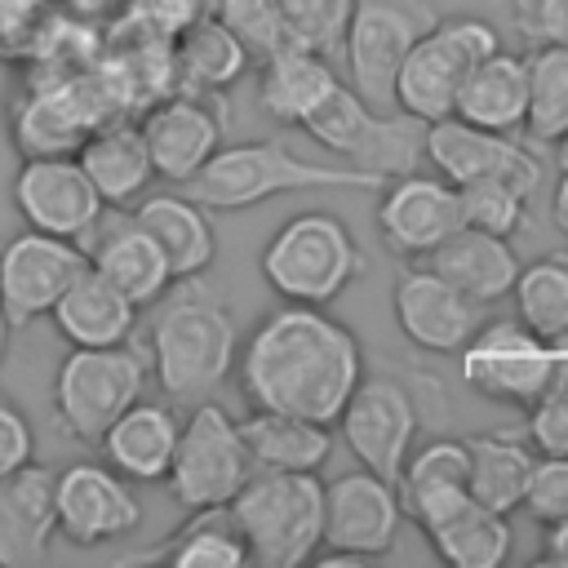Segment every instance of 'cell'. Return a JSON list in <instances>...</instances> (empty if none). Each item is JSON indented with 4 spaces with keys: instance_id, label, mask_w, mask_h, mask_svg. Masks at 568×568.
I'll use <instances>...</instances> for the list:
<instances>
[{
    "instance_id": "cell-1",
    "label": "cell",
    "mask_w": 568,
    "mask_h": 568,
    "mask_svg": "<svg viewBox=\"0 0 568 568\" xmlns=\"http://www.w3.org/2000/svg\"><path fill=\"white\" fill-rule=\"evenodd\" d=\"M240 390L253 408L297 413L333 426L346 395L364 377L359 342L324 306L284 302L235 351Z\"/></svg>"
},
{
    "instance_id": "cell-2",
    "label": "cell",
    "mask_w": 568,
    "mask_h": 568,
    "mask_svg": "<svg viewBox=\"0 0 568 568\" xmlns=\"http://www.w3.org/2000/svg\"><path fill=\"white\" fill-rule=\"evenodd\" d=\"M151 315V373L169 404H200L213 399V390L235 368L240 328L231 306L213 284L200 275L173 280L155 302Z\"/></svg>"
},
{
    "instance_id": "cell-3",
    "label": "cell",
    "mask_w": 568,
    "mask_h": 568,
    "mask_svg": "<svg viewBox=\"0 0 568 568\" xmlns=\"http://www.w3.org/2000/svg\"><path fill=\"white\" fill-rule=\"evenodd\" d=\"M386 178L351 169V164H311L297 151H288L275 138L262 142H235L217 146L186 182L182 191L204 204L209 213H240L253 204H266L275 195L297 191H382Z\"/></svg>"
},
{
    "instance_id": "cell-4",
    "label": "cell",
    "mask_w": 568,
    "mask_h": 568,
    "mask_svg": "<svg viewBox=\"0 0 568 568\" xmlns=\"http://www.w3.org/2000/svg\"><path fill=\"white\" fill-rule=\"evenodd\" d=\"M226 510L253 564L297 568L320 546L324 484L315 470H253Z\"/></svg>"
},
{
    "instance_id": "cell-5",
    "label": "cell",
    "mask_w": 568,
    "mask_h": 568,
    "mask_svg": "<svg viewBox=\"0 0 568 568\" xmlns=\"http://www.w3.org/2000/svg\"><path fill=\"white\" fill-rule=\"evenodd\" d=\"M364 271V253L351 226L328 209H302L262 248V280L280 302L328 306L355 284Z\"/></svg>"
},
{
    "instance_id": "cell-6",
    "label": "cell",
    "mask_w": 568,
    "mask_h": 568,
    "mask_svg": "<svg viewBox=\"0 0 568 568\" xmlns=\"http://www.w3.org/2000/svg\"><path fill=\"white\" fill-rule=\"evenodd\" d=\"M302 133L320 142L328 155H337L351 169L377 173V178H399L422 169V138L426 124L404 115V111H377L368 106L351 84H337L306 120Z\"/></svg>"
},
{
    "instance_id": "cell-7",
    "label": "cell",
    "mask_w": 568,
    "mask_h": 568,
    "mask_svg": "<svg viewBox=\"0 0 568 568\" xmlns=\"http://www.w3.org/2000/svg\"><path fill=\"white\" fill-rule=\"evenodd\" d=\"M146 355L129 342L120 346H71L53 373V417L62 435L98 444L102 430L142 395Z\"/></svg>"
},
{
    "instance_id": "cell-8",
    "label": "cell",
    "mask_w": 568,
    "mask_h": 568,
    "mask_svg": "<svg viewBox=\"0 0 568 568\" xmlns=\"http://www.w3.org/2000/svg\"><path fill=\"white\" fill-rule=\"evenodd\" d=\"M439 22L430 0H351L342 58L351 71V89L377 106L395 111V75L408 49Z\"/></svg>"
},
{
    "instance_id": "cell-9",
    "label": "cell",
    "mask_w": 568,
    "mask_h": 568,
    "mask_svg": "<svg viewBox=\"0 0 568 568\" xmlns=\"http://www.w3.org/2000/svg\"><path fill=\"white\" fill-rule=\"evenodd\" d=\"M248 475H253V462H248L240 422L217 399L191 404L186 422L178 426V448L164 475L173 501L182 510L226 506Z\"/></svg>"
},
{
    "instance_id": "cell-10",
    "label": "cell",
    "mask_w": 568,
    "mask_h": 568,
    "mask_svg": "<svg viewBox=\"0 0 568 568\" xmlns=\"http://www.w3.org/2000/svg\"><path fill=\"white\" fill-rule=\"evenodd\" d=\"M497 49V31L484 18H439L399 62L395 75V111L430 124L453 115L457 89L479 58Z\"/></svg>"
},
{
    "instance_id": "cell-11",
    "label": "cell",
    "mask_w": 568,
    "mask_h": 568,
    "mask_svg": "<svg viewBox=\"0 0 568 568\" xmlns=\"http://www.w3.org/2000/svg\"><path fill=\"white\" fill-rule=\"evenodd\" d=\"M462 355V382L479 399L506 404V408H528L550 390L555 373V342L528 333L519 320L501 324H479Z\"/></svg>"
},
{
    "instance_id": "cell-12",
    "label": "cell",
    "mask_w": 568,
    "mask_h": 568,
    "mask_svg": "<svg viewBox=\"0 0 568 568\" xmlns=\"http://www.w3.org/2000/svg\"><path fill=\"white\" fill-rule=\"evenodd\" d=\"M399 497L395 484L377 479L373 470H346L324 484V528L311 559L320 564H368L390 555L399 532Z\"/></svg>"
},
{
    "instance_id": "cell-13",
    "label": "cell",
    "mask_w": 568,
    "mask_h": 568,
    "mask_svg": "<svg viewBox=\"0 0 568 568\" xmlns=\"http://www.w3.org/2000/svg\"><path fill=\"white\" fill-rule=\"evenodd\" d=\"M422 160L439 178H448L453 186L479 182V178H501V182L519 186L528 200L541 191V178H546V169L532 155V146L515 142L510 133H493V129L466 124L457 115H444V120H430L426 124Z\"/></svg>"
},
{
    "instance_id": "cell-14",
    "label": "cell",
    "mask_w": 568,
    "mask_h": 568,
    "mask_svg": "<svg viewBox=\"0 0 568 568\" xmlns=\"http://www.w3.org/2000/svg\"><path fill=\"white\" fill-rule=\"evenodd\" d=\"M53 515L58 537L80 550H93L138 532L142 501L133 497L129 479L106 462H71L53 475Z\"/></svg>"
},
{
    "instance_id": "cell-15",
    "label": "cell",
    "mask_w": 568,
    "mask_h": 568,
    "mask_svg": "<svg viewBox=\"0 0 568 568\" xmlns=\"http://www.w3.org/2000/svg\"><path fill=\"white\" fill-rule=\"evenodd\" d=\"M89 266L75 240L49 231H18L0 248V311L9 328H27L53 311L67 284Z\"/></svg>"
},
{
    "instance_id": "cell-16",
    "label": "cell",
    "mask_w": 568,
    "mask_h": 568,
    "mask_svg": "<svg viewBox=\"0 0 568 568\" xmlns=\"http://www.w3.org/2000/svg\"><path fill=\"white\" fill-rule=\"evenodd\" d=\"M333 422L342 426V439L364 470H373L386 484L399 479V466L417 439V404L399 382L359 377V386L346 395Z\"/></svg>"
},
{
    "instance_id": "cell-17",
    "label": "cell",
    "mask_w": 568,
    "mask_h": 568,
    "mask_svg": "<svg viewBox=\"0 0 568 568\" xmlns=\"http://www.w3.org/2000/svg\"><path fill=\"white\" fill-rule=\"evenodd\" d=\"M13 209L31 231L80 244L106 204L75 155H27L13 173Z\"/></svg>"
},
{
    "instance_id": "cell-18",
    "label": "cell",
    "mask_w": 568,
    "mask_h": 568,
    "mask_svg": "<svg viewBox=\"0 0 568 568\" xmlns=\"http://www.w3.org/2000/svg\"><path fill=\"white\" fill-rule=\"evenodd\" d=\"M204 98L209 93H182V89H173V93L155 98L146 106V115L138 120L155 178L182 186L222 146L226 115L217 106H209Z\"/></svg>"
},
{
    "instance_id": "cell-19",
    "label": "cell",
    "mask_w": 568,
    "mask_h": 568,
    "mask_svg": "<svg viewBox=\"0 0 568 568\" xmlns=\"http://www.w3.org/2000/svg\"><path fill=\"white\" fill-rule=\"evenodd\" d=\"M382 204H377V231L395 257H422L430 253L444 235L462 226V204L457 186L448 178H426L422 169L399 173L395 182H382Z\"/></svg>"
},
{
    "instance_id": "cell-20",
    "label": "cell",
    "mask_w": 568,
    "mask_h": 568,
    "mask_svg": "<svg viewBox=\"0 0 568 568\" xmlns=\"http://www.w3.org/2000/svg\"><path fill=\"white\" fill-rule=\"evenodd\" d=\"M390 311L399 333L430 355H457L466 337L479 328V306L444 284L430 266H404L390 288Z\"/></svg>"
},
{
    "instance_id": "cell-21",
    "label": "cell",
    "mask_w": 568,
    "mask_h": 568,
    "mask_svg": "<svg viewBox=\"0 0 568 568\" xmlns=\"http://www.w3.org/2000/svg\"><path fill=\"white\" fill-rule=\"evenodd\" d=\"M80 248L89 257V271H98L111 288H120L138 311L151 306L173 284V271H169L160 244L133 222V213H106L102 209V217L89 226Z\"/></svg>"
},
{
    "instance_id": "cell-22",
    "label": "cell",
    "mask_w": 568,
    "mask_h": 568,
    "mask_svg": "<svg viewBox=\"0 0 568 568\" xmlns=\"http://www.w3.org/2000/svg\"><path fill=\"white\" fill-rule=\"evenodd\" d=\"M178 413L169 399H133L98 439L102 462L129 484H160L178 448Z\"/></svg>"
},
{
    "instance_id": "cell-23",
    "label": "cell",
    "mask_w": 568,
    "mask_h": 568,
    "mask_svg": "<svg viewBox=\"0 0 568 568\" xmlns=\"http://www.w3.org/2000/svg\"><path fill=\"white\" fill-rule=\"evenodd\" d=\"M422 266H430L444 284H453L475 306L510 297V284L519 275V257L510 240L475 231V226H457L453 235H444L430 253H422Z\"/></svg>"
},
{
    "instance_id": "cell-24",
    "label": "cell",
    "mask_w": 568,
    "mask_h": 568,
    "mask_svg": "<svg viewBox=\"0 0 568 568\" xmlns=\"http://www.w3.org/2000/svg\"><path fill=\"white\" fill-rule=\"evenodd\" d=\"M53 537H58L53 470L27 462L22 470L0 479V564L4 568L44 564Z\"/></svg>"
},
{
    "instance_id": "cell-25",
    "label": "cell",
    "mask_w": 568,
    "mask_h": 568,
    "mask_svg": "<svg viewBox=\"0 0 568 568\" xmlns=\"http://www.w3.org/2000/svg\"><path fill=\"white\" fill-rule=\"evenodd\" d=\"M133 222L160 244L173 280L204 275L217 257V235L209 222V209L195 204L186 191H160V195H138Z\"/></svg>"
},
{
    "instance_id": "cell-26",
    "label": "cell",
    "mask_w": 568,
    "mask_h": 568,
    "mask_svg": "<svg viewBox=\"0 0 568 568\" xmlns=\"http://www.w3.org/2000/svg\"><path fill=\"white\" fill-rule=\"evenodd\" d=\"M399 510L426 532L439 519H448L470 493H466V439H430L417 453L404 457L395 479Z\"/></svg>"
},
{
    "instance_id": "cell-27",
    "label": "cell",
    "mask_w": 568,
    "mask_h": 568,
    "mask_svg": "<svg viewBox=\"0 0 568 568\" xmlns=\"http://www.w3.org/2000/svg\"><path fill=\"white\" fill-rule=\"evenodd\" d=\"M75 160L80 169L89 173L93 191L102 195L106 209H124L133 204L151 182H155V169H151V155H146V142H142V129L133 120H102L98 129L84 133V142L75 146Z\"/></svg>"
},
{
    "instance_id": "cell-28",
    "label": "cell",
    "mask_w": 568,
    "mask_h": 568,
    "mask_svg": "<svg viewBox=\"0 0 568 568\" xmlns=\"http://www.w3.org/2000/svg\"><path fill=\"white\" fill-rule=\"evenodd\" d=\"M49 320L67 346H120L138 328V306L120 288H111L98 271L84 266L53 302Z\"/></svg>"
},
{
    "instance_id": "cell-29",
    "label": "cell",
    "mask_w": 568,
    "mask_h": 568,
    "mask_svg": "<svg viewBox=\"0 0 568 568\" xmlns=\"http://www.w3.org/2000/svg\"><path fill=\"white\" fill-rule=\"evenodd\" d=\"M337 71L333 58L302 49V44H280L275 53L262 58V75H257V102L271 120L302 129V120L337 89Z\"/></svg>"
},
{
    "instance_id": "cell-30",
    "label": "cell",
    "mask_w": 568,
    "mask_h": 568,
    "mask_svg": "<svg viewBox=\"0 0 568 568\" xmlns=\"http://www.w3.org/2000/svg\"><path fill=\"white\" fill-rule=\"evenodd\" d=\"M528 111V58L506 53L501 44L470 67V75L457 89L453 115L493 133H515L524 129Z\"/></svg>"
},
{
    "instance_id": "cell-31",
    "label": "cell",
    "mask_w": 568,
    "mask_h": 568,
    "mask_svg": "<svg viewBox=\"0 0 568 568\" xmlns=\"http://www.w3.org/2000/svg\"><path fill=\"white\" fill-rule=\"evenodd\" d=\"M244 448L253 470H315L333 453V435L324 422L297 417V413H275V408H253L240 422Z\"/></svg>"
},
{
    "instance_id": "cell-32",
    "label": "cell",
    "mask_w": 568,
    "mask_h": 568,
    "mask_svg": "<svg viewBox=\"0 0 568 568\" xmlns=\"http://www.w3.org/2000/svg\"><path fill=\"white\" fill-rule=\"evenodd\" d=\"M248 49L217 18H200L182 36H173V71L182 93H222L248 71Z\"/></svg>"
},
{
    "instance_id": "cell-33",
    "label": "cell",
    "mask_w": 568,
    "mask_h": 568,
    "mask_svg": "<svg viewBox=\"0 0 568 568\" xmlns=\"http://www.w3.org/2000/svg\"><path fill=\"white\" fill-rule=\"evenodd\" d=\"M532 462H537L532 444H524L515 435H470L466 439V493L479 506L510 515L524 501Z\"/></svg>"
},
{
    "instance_id": "cell-34",
    "label": "cell",
    "mask_w": 568,
    "mask_h": 568,
    "mask_svg": "<svg viewBox=\"0 0 568 568\" xmlns=\"http://www.w3.org/2000/svg\"><path fill=\"white\" fill-rule=\"evenodd\" d=\"M426 541L453 568H497V564H506L515 532H510L506 515H497V510L479 506L475 497H466L448 519L426 528Z\"/></svg>"
},
{
    "instance_id": "cell-35",
    "label": "cell",
    "mask_w": 568,
    "mask_h": 568,
    "mask_svg": "<svg viewBox=\"0 0 568 568\" xmlns=\"http://www.w3.org/2000/svg\"><path fill=\"white\" fill-rule=\"evenodd\" d=\"M133 559H160L173 568H240L248 564L244 537L231 524L226 506H200L191 510L186 524H178L169 532V541H160L155 550H142Z\"/></svg>"
},
{
    "instance_id": "cell-36",
    "label": "cell",
    "mask_w": 568,
    "mask_h": 568,
    "mask_svg": "<svg viewBox=\"0 0 568 568\" xmlns=\"http://www.w3.org/2000/svg\"><path fill=\"white\" fill-rule=\"evenodd\" d=\"M568 129V44H537L528 58L524 133L532 146H555Z\"/></svg>"
},
{
    "instance_id": "cell-37",
    "label": "cell",
    "mask_w": 568,
    "mask_h": 568,
    "mask_svg": "<svg viewBox=\"0 0 568 568\" xmlns=\"http://www.w3.org/2000/svg\"><path fill=\"white\" fill-rule=\"evenodd\" d=\"M510 297H515V320L528 333L559 342L568 328V262L564 257H537L532 266H519Z\"/></svg>"
},
{
    "instance_id": "cell-38",
    "label": "cell",
    "mask_w": 568,
    "mask_h": 568,
    "mask_svg": "<svg viewBox=\"0 0 568 568\" xmlns=\"http://www.w3.org/2000/svg\"><path fill=\"white\" fill-rule=\"evenodd\" d=\"M457 204H462V226L488 231V235H519L528 226V195L501 178H479V182H462L457 186Z\"/></svg>"
},
{
    "instance_id": "cell-39",
    "label": "cell",
    "mask_w": 568,
    "mask_h": 568,
    "mask_svg": "<svg viewBox=\"0 0 568 568\" xmlns=\"http://www.w3.org/2000/svg\"><path fill=\"white\" fill-rule=\"evenodd\" d=\"M288 44L315 49L324 58H342V36L351 18V0H275Z\"/></svg>"
},
{
    "instance_id": "cell-40",
    "label": "cell",
    "mask_w": 568,
    "mask_h": 568,
    "mask_svg": "<svg viewBox=\"0 0 568 568\" xmlns=\"http://www.w3.org/2000/svg\"><path fill=\"white\" fill-rule=\"evenodd\" d=\"M213 18L226 31H235L253 58H266L280 44H288L275 0H213Z\"/></svg>"
},
{
    "instance_id": "cell-41",
    "label": "cell",
    "mask_w": 568,
    "mask_h": 568,
    "mask_svg": "<svg viewBox=\"0 0 568 568\" xmlns=\"http://www.w3.org/2000/svg\"><path fill=\"white\" fill-rule=\"evenodd\" d=\"M541 528L555 519H568V457H537L524 484V501H519Z\"/></svg>"
},
{
    "instance_id": "cell-42",
    "label": "cell",
    "mask_w": 568,
    "mask_h": 568,
    "mask_svg": "<svg viewBox=\"0 0 568 568\" xmlns=\"http://www.w3.org/2000/svg\"><path fill=\"white\" fill-rule=\"evenodd\" d=\"M53 0H0V62H27Z\"/></svg>"
},
{
    "instance_id": "cell-43",
    "label": "cell",
    "mask_w": 568,
    "mask_h": 568,
    "mask_svg": "<svg viewBox=\"0 0 568 568\" xmlns=\"http://www.w3.org/2000/svg\"><path fill=\"white\" fill-rule=\"evenodd\" d=\"M528 444L537 457H568V395L546 390L528 404Z\"/></svg>"
},
{
    "instance_id": "cell-44",
    "label": "cell",
    "mask_w": 568,
    "mask_h": 568,
    "mask_svg": "<svg viewBox=\"0 0 568 568\" xmlns=\"http://www.w3.org/2000/svg\"><path fill=\"white\" fill-rule=\"evenodd\" d=\"M142 27H151L155 36L173 40L186 27H195L200 18H213V0H129L124 4Z\"/></svg>"
},
{
    "instance_id": "cell-45",
    "label": "cell",
    "mask_w": 568,
    "mask_h": 568,
    "mask_svg": "<svg viewBox=\"0 0 568 568\" xmlns=\"http://www.w3.org/2000/svg\"><path fill=\"white\" fill-rule=\"evenodd\" d=\"M519 36L537 44H568V0H515Z\"/></svg>"
},
{
    "instance_id": "cell-46",
    "label": "cell",
    "mask_w": 568,
    "mask_h": 568,
    "mask_svg": "<svg viewBox=\"0 0 568 568\" xmlns=\"http://www.w3.org/2000/svg\"><path fill=\"white\" fill-rule=\"evenodd\" d=\"M27 462H36L31 417L13 399H0V479L13 475V470H22Z\"/></svg>"
},
{
    "instance_id": "cell-47",
    "label": "cell",
    "mask_w": 568,
    "mask_h": 568,
    "mask_svg": "<svg viewBox=\"0 0 568 568\" xmlns=\"http://www.w3.org/2000/svg\"><path fill=\"white\" fill-rule=\"evenodd\" d=\"M129 0H53V9L71 13V18H84V22H106L124 9Z\"/></svg>"
},
{
    "instance_id": "cell-48",
    "label": "cell",
    "mask_w": 568,
    "mask_h": 568,
    "mask_svg": "<svg viewBox=\"0 0 568 568\" xmlns=\"http://www.w3.org/2000/svg\"><path fill=\"white\" fill-rule=\"evenodd\" d=\"M541 564H555V568H568V519H555L546 524V541H541Z\"/></svg>"
},
{
    "instance_id": "cell-49",
    "label": "cell",
    "mask_w": 568,
    "mask_h": 568,
    "mask_svg": "<svg viewBox=\"0 0 568 568\" xmlns=\"http://www.w3.org/2000/svg\"><path fill=\"white\" fill-rule=\"evenodd\" d=\"M550 213H555V226L568 235V169L559 173V182H555V195H550Z\"/></svg>"
},
{
    "instance_id": "cell-50",
    "label": "cell",
    "mask_w": 568,
    "mask_h": 568,
    "mask_svg": "<svg viewBox=\"0 0 568 568\" xmlns=\"http://www.w3.org/2000/svg\"><path fill=\"white\" fill-rule=\"evenodd\" d=\"M550 390L568 395V342H555V373H550Z\"/></svg>"
},
{
    "instance_id": "cell-51",
    "label": "cell",
    "mask_w": 568,
    "mask_h": 568,
    "mask_svg": "<svg viewBox=\"0 0 568 568\" xmlns=\"http://www.w3.org/2000/svg\"><path fill=\"white\" fill-rule=\"evenodd\" d=\"M555 151H559V169H568V129L559 133V142H555Z\"/></svg>"
},
{
    "instance_id": "cell-52",
    "label": "cell",
    "mask_w": 568,
    "mask_h": 568,
    "mask_svg": "<svg viewBox=\"0 0 568 568\" xmlns=\"http://www.w3.org/2000/svg\"><path fill=\"white\" fill-rule=\"evenodd\" d=\"M4 351H9V320H4V311H0V364H4Z\"/></svg>"
},
{
    "instance_id": "cell-53",
    "label": "cell",
    "mask_w": 568,
    "mask_h": 568,
    "mask_svg": "<svg viewBox=\"0 0 568 568\" xmlns=\"http://www.w3.org/2000/svg\"><path fill=\"white\" fill-rule=\"evenodd\" d=\"M559 342H568V328H564V337H559Z\"/></svg>"
}]
</instances>
